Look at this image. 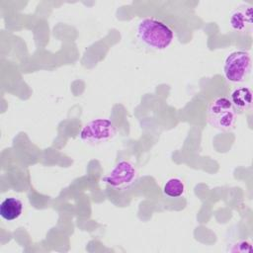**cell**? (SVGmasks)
<instances>
[{
  "label": "cell",
  "instance_id": "cell-1",
  "mask_svg": "<svg viewBox=\"0 0 253 253\" xmlns=\"http://www.w3.org/2000/svg\"><path fill=\"white\" fill-rule=\"evenodd\" d=\"M136 36L143 44L157 50L168 47L174 39L173 31L165 23L154 18L140 20L136 27Z\"/></svg>",
  "mask_w": 253,
  "mask_h": 253
},
{
  "label": "cell",
  "instance_id": "cell-2",
  "mask_svg": "<svg viewBox=\"0 0 253 253\" xmlns=\"http://www.w3.org/2000/svg\"><path fill=\"white\" fill-rule=\"evenodd\" d=\"M208 123L219 130L231 129L236 121V111L226 97L215 98L208 109Z\"/></svg>",
  "mask_w": 253,
  "mask_h": 253
},
{
  "label": "cell",
  "instance_id": "cell-3",
  "mask_svg": "<svg viewBox=\"0 0 253 253\" xmlns=\"http://www.w3.org/2000/svg\"><path fill=\"white\" fill-rule=\"evenodd\" d=\"M117 133L115 125L108 119H96L87 123L80 131V137L88 144L98 145L114 138Z\"/></svg>",
  "mask_w": 253,
  "mask_h": 253
},
{
  "label": "cell",
  "instance_id": "cell-4",
  "mask_svg": "<svg viewBox=\"0 0 253 253\" xmlns=\"http://www.w3.org/2000/svg\"><path fill=\"white\" fill-rule=\"evenodd\" d=\"M251 71V57L247 51L231 52L224 61L223 72L225 78L232 83H241L246 80Z\"/></svg>",
  "mask_w": 253,
  "mask_h": 253
},
{
  "label": "cell",
  "instance_id": "cell-5",
  "mask_svg": "<svg viewBox=\"0 0 253 253\" xmlns=\"http://www.w3.org/2000/svg\"><path fill=\"white\" fill-rule=\"evenodd\" d=\"M136 178V170L131 163L122 160L115 165L111 172L104 177V182L113 188L129 186Z\"/></svg>",
  "mask_w": 253,
  "mask_h": 253
},
{
  "label": "cell",
  "instance_id": "cell-6",
  "mask_svg": "<svg viewBox=\"0 0 253 253\" xmlns=\"http://www.w3.org/2000/svg\"><path fill=\"white\" fill-rule=\"evenodd\" d=\"M253 12L251 5H240L229 16V27L239 34H250L253 29Z\"/></svg>",
  "mask_w": 253,
  "mask_h": 253
},
{
  "label": "cell",
  "instance_id": "cell-7",
  "mask_svg": "<svg viewBox=\"0 0 253 253\" xmlns=\"http://www.w3.org/2000/svg\"><path fill=\"white\" fill-rule=\"evenodd\" d=\"M230 102L237 112H246L252 106V92L248 87H240L235 89L230 95Z\"/></svg>",
  "mask_w": 253,
  "mask_h": 253
},
{
  "label": "cell",
  "instance_id": "cell-8",
  "mask_svg": "<svg viewBox=\"0 0 253 253\" xmlns=\"http://www.w3.org/2000/svg\"><path fill=\"white\" fill-rule=\"evenodd\" d=\"M23 211V203L17 198H6L0 205V215L5 220L17 219Z\"/></svg>",
  "mask_w": 253,
  "mask_h": 253
},
{
  "label": "cell",
  "instance_id": "cell-9",
  "mask_svg": "<svg viewBox=\"0 0 253 253\" xmlns=\"http://www.w3.org/2000/svg\"><path fill=\"white\" fill-rule=\"evenodd\" d=\"M185 191V186L182 180L178 178L169 179L163 187V193L170 198H177L183 195Z\"/></svg>",
  "mask_w": 253,
  "mask_h": 253
}]
</instances>
